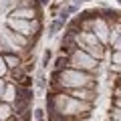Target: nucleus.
Masks as SVG:
<instances>
[{
  "mask_svg": "<svg viewBox=\"0 0 121 121\" xmlns=\"http://www.w3.org/2000/svg\"><path fill=\"white\" fill-rule=\"evenodd\" d=\"M48 121H121V14L83 12L69 24L47 93Z\"/></svg>",
  "mask_w": 121,
  "mask_h": 121,
  "instance_id": "obj_1",
  "label": "nucleus"
}]
</instances>
